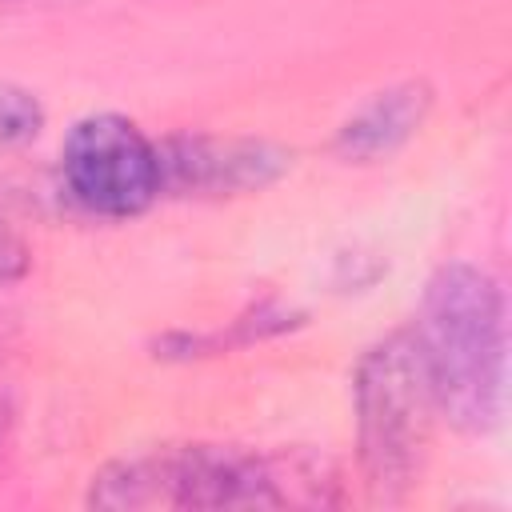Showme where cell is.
Masks as SVG:
<instances>
[{"label":"cell","mask_w":512,"mask_h":512,"mask_svg":"<svg viewBox=\"0 0 512 512\" xmlns=\"http://www.w3.org/2000/svg\"><path fill=\"white\" fill-rule=\"evenodd\" d=\"M332 480L308 456L240 448H168L120 460L92 480L100 508H284L328 504Z\"/></svg>","instance_id":"6da1fadb"},{"label":"cell","mask_w":512,"mask_h":512,"mask_svg":"<svg viewBox=\"0 0 512 512\" xmlns=\"http://www.w3.org/2000/svg\"><path fill=\"white\" fill-rule=\"evenodd\" d=\"M416 344L436 392V408L460 432H492L504 412V296L472 264L440 268L420 304Z\"/></svg>","instance_id":"7a4b0ae2"},{"label":"cell","mask_w":512,"mask_h":512,"mask_svg":"<svg viewBox=\"0 0 512 512\" xmlns=\"http://www.w3.org/2000/svg\"><path fill=\"white\" fill-rule=\"evenodd\" d=\"M436 392L412 332H392L356 368L360 468L376 500H400L424 472Z\"/></svg>","instance_id":"3957f363"},{"label":"cell","mask_w":512,"mask_h":512,"mask_svg":"<svg viewBox=\"0 0 512 512\" xmlns=\"http://www.w3.org/2000/svg\"><path fill=\"white\" fill-rule=\"evenodd\" d=\"M60 160L72 200L96 216H136L160 192V148L116 112L76 120Z\"/></svg>","instance_id":"277c9868"},{"label":"cell","mask_w":512,"mask_h":512,"mask_svg":"<svg viewBox=\"0 0 512 512\" xmlns=\"http://www.w3.org/2000/svg\"><path fill=\"white\" fill-rule=\"evenodd\" d=\"M288 168V156L264 140H176L160 148V188L256 192Z\"/></svg>","instance_id":"5b68a950"},{"label":"cell","mask_w":512,"mask_h":512,"mask_svg":"<svg viewBox=\"0 0 512 512\" xmlns=\"http://www.w3.org/2000/svg\"><path fill=\"white\" fill-rule=\"evenodd\" d=\"M428 104H432V92L420 80H404V84L376 92L368 104H360L344 120V128L336 132V152L360 164L392 156L416 136V128L428 116Z\"/></svg>","instance_id":"8992f818"},{"label":"cell","mask_w":512,"mask_h":512,"mask_svg":"<svg viewBox=\"0 0 512 512\" xmlns=\"http://www.w3.org/2000/svg\"><path fill=\"white\" fill-rule=\"evenodd\" d=\"M44 128V108L28 88L0 84V148H20Z\"/></svg>","instance_id":"52a82bcc"},{"label":"cell","mask_w":512,"mask_h":512,"mask_svg":"<svg viewBox=\"0 0 512 512\" xmlns=\"http://www.w3.org/2000/svg\"><path fill=\"white\" fill-rule=\"evenodd\" d=\"M24 272H28V248H24V240L12 228L0 224V288L12 284V280H20Z\"/></svg>","instance_id":"ba28073f"}]
</instances>
